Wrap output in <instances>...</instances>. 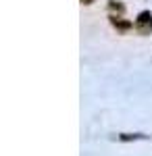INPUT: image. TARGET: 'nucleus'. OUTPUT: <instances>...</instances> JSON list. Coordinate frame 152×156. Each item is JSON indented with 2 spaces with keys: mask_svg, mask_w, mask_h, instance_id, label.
<instances>
[{
  "mask_svg": "<svg viewBox=\"0 0 152 156\" xmlns=\"http://www.w3.org/2000/svg\"><path fill=\"white\" fill-rule=\"evenodd\" d=\"M142 137H148V135H142V133H136V135L123 133V135H121V140H142Z\"/></svg>",
  "mask_w": 152,
  "mask_h": 156,
  "instance_id": "f03ea898",
  "label": "nucleus"
},
{
  "mask_svg": "<svg viewBox=\"0 0 152 156\" xmlns=\"http://www.w3.org/2000/svg\"><path fill=\"white\" fill-rule=\"evenodd\" d=\"M113 25H115V27H119V29H127V27H129V23L119 21V19H113Z\"/></svg>",
  "mask_w": 152,
  "mask_h": 156,
  "instance_id": "7ed1b4c3",
  "label": "nucleus"
},
{
  "mask_svg": "<svg viewBox=\"0 0 152 156\" xmlns=\"http://www.w3.org/2000/svg\"><path fill=\"white\" fill-rule=\"evenodd\" d=\"M81 2H85V4H90V2H92V0H81Z\"/></svg>",
  "mask_w": 152,
  "mask_h": 156,
  "instance_id": "20e7f679",
  "label": "nucleus"
},
{
  "mask_svg": "<svg viewBox=\"0 0 152 156\" xmlns=\"http://www.w3.org/2000/svg\"><path fill=\"white\" fill-rule=\"evenodd\" d=\"M136 29L140 31L142 36H148L152 31V15L148 11H144L138 15V19H136Z\"/></svg>",
  "mask_w": 152,
  "mask_h": 156,
  "instance_id": "f257e3e1",
  "label": "nucleus"
}]
</instances>
